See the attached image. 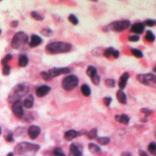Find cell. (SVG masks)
Instances as JSON below:
<instances>
[{
  "label": "cell",
  "mask_w": 156,
  "mask_h": 156,
  "mask_svg": "<svg viewBox=\"0 0 156 156\" xmlns=\"http://www.w3.org/2000/svg\"><path fill=\"white\" fill-rule=\"evenodd\" d=\"M116 97L118 101L122 104H126L127 103V97L126 93L122 90H119L117 92Z\"/></svg>",
  "instance_id": "cell-17"
},
{
  "label": "cell",
  "mask_w": 156,
  "mask_h": 156,
  "mask_svg": "<svg viewBox=\"0 0 156 156\" xmlns=\"http://www.w3.org/2000/svg\"><path fill=\"white\" fill-rule=\"evenodd\" d=\"M89 150L92 153L95 155L100 154L101 152V149L100 146L96 144L91 143L88 145Z\"/></svg>",
  "instance_id": "cell-20"
},
{
  "label": "cell",
  "mask_w": 156,
  "mask_h": 156,
  "mask_svg": "<svg viewBox=\"0 0 156 156\" xmlns=\"http://www.w3.org/2000/svg\"><path fill=\"white\" fill-rule=\"evenodd\" d=\"M51 88L49 86L47 85H42L37 88L36 90V95L40 98H42L46 96L50 91Z\"/></svg>",
  "instance_id": "cell-12"
},
{
  "label": "cell",
  "mask_w": 156,
  "mask_h": 156,
  "mask_svg": "<svg viewBox=\"0 0 156 156\" xmlns=\"http://www.w3.org/2000/svg\"><path fill=\"white\" fill-rule=\"evenodd\" d=\"M136 78L143 84L156 87V75L155 74L150 73L139 74L137 75Z\"/></svg>",
  "instance_id": "cell-7"
},
{
  "label": "cell",
  "mask_w": 156,
  "mask_h": 156,
  "mask_svg": "<svg viewBox=\"0 0 156 156\" xmlns=\"http://www.w3.org/2000/svg\"><path fill=\"white\" fill-rule=\"evenodd\" d=\"M1 29H0V35H1Z\"/></svg>",
  "instance_id": "cell-55"
},
{
  "label": "cell",
  "mask_w": 156,
  "mask_h": 156,
  "mask_svg": "<svg viewBox=\"0 0 156 156\" xmlns=\"http://www.w3.org/2000/svg\"><path fill=\"white\" fill-rule=\"evenodd\" d=\"M70 152L71 156H81L82 152L77 145L73 143L70 146Z\"/></svg>",
  "instance_id": "cell-15"
},
{
  "label": "cell",
  "mask_w": 156,
  "mask_h": 156,
  "mask_svg": "<svg viewBox=\"0 0 156 156\" xmlns=\"http://www.w3.org/2000/svg\"><path fill=\"white\" fill-rule=\"evenodd\" d=\"M130 25L131 21L128 20H117L112 22L107 26H105L102 30L105 32L110 30L116 32H121L129 28Z\"/></svg>",
  "instance_id": "cell-4"
},
{
  "label": "cell",
  "mask_w": 156,
  "mask_h": 156,
  "mask_svg": "<svg viewBox=\"0 0 156 156\" xmlns=\"http://www.w3.org/2000/svg\"><path fill=\"white\" fill-rule=\"evenodd\" d=\"M104 84L106 87L110 88H114L115 87L116 83L115 80L113 79H107L104 81Z\"/></svg>",
  "instance_id": "cell-31"
},
{
  "label": "cell",
  "mask_w": 156,
  "mask_h": 156,
  "mask_svg": "<svg viewBox=\"0 0 156 156\" xmlns=\"http://www.w3.org/2000/svg\"><path fill=\"white\" fill-rule=\"evenodd\" d=\"M81 92L85 97L90 96L91 94V90L90 87L87 84L82 85L80 88Z\"/></svg>",
  "instance_id": "cell-24"
},
{
  "label": "cell",
  "mask_w": 156,
  "mask_h": 156,
  "mask_svg": "<svg viewBox=\"0 0 156 156\" xmlns=\"http://www.w3.org/2000/svg\"><path fill=\"white\" fill-rule=\"evenodd\" d=\"M86 73L89 77L92 78L97 74V70L95 66H89L87 68Z\"/></svg>",
  "instance_id": "cell-25"
},
{
  "label": "cell",
  "mask_w": 156,
  "mask_h": 156,
  "mask_svg": "<svg viewBox=\"0 0 156 156\" xmlns=\"http://www.w3.org/2000/svg\"><path fill=\"white\" fill-rule=\"evenodd\" d=\"M140 120L142 122H147L148 121V118H147V117H145V116H144L143 118H142V119H141Z\"/></svg>",
  "instance_id": "cell-50"
},
{
  "label": "cell",
  "mask_w": 156,
  "mask_h": 156,
  "mask_svg": "<svg viewBox=\"0 0 156 156\" xmlns=\"http://www.w3.org/2000/svg\"><path fill=\"white\" fill-rule=\"evenodd\" d=\"M42 42V39L38 35H33L31 37L30 42H29V46L31 47H35L38 46Z\"/></svg>",
  "instance_id": "cell-14"
},
{
  "label": "cell",
  "mask_w": 156,
  "mask_h": 156,
  "mask_svg": "<svg viewBox=\"0 0 156 156\" xmlns=\"http://www.w3.org/2000/svg\"><path fill=\"white\" fill-rule=\"evenodd\" d=\"M40 146L28 142H23L16 145L14 148L15 154L18 156H34L38 152Z\"/></svg>",
  "instance_id": "cell-1"
},
{
  "label": "cell",
  "mask_w": 156,
  "mask_h": 156,
  "mask_svg": "<svg viewBox=\"0 0 156 156\" xmlns=\"http://www.w3.org/2000/svg\"><path fill=\"white\" fill-rule=\"evenodd\" d=\"M41 75L42 78L45 81H50L52 78V77L51 76L49 73H47V72H45V71H42V72H41Z\"/></svg>",
  "instance_id": "cell-38"
},
{
  "label": "cell",
  "mask_w": 156,
  "mask_h": 156,
  "mask_svg": "<svg viewBox=\"0 0 156 156\" xmlns=\"http://www.w3.org/2000/svg\"><path fill=\"white\" fill-rule=\"evenodd\" d=\"M28 36L23 31L19 32L14 35L11 41V46L16 50L20 49L23 46L28 42Z\"/></svg>",
  "instance_id": "cell-5"
},
{
  "label": "cell",
  "mask_w": 156,
  "mask_h": 156,
  "mask_svg": "<svg viewBox=\"0 0 156 156\" xmlns=\"http://www.w3.org/2000/svg\"><path fill=\"white\" fill-rule=\"evenodd\" d=\"M68 19L69 21L73 25H77L79 23V20L77 17L73 14H70L68 16Z\"/></svg>",
  "instance_id": "cell-34"
},
{
  "label": "cell",
  "mask_w": 156,
  "mask_h": 156,
  "mask_svg": "<svg viewBox=\"0 0 156 156\" xmlns=\"http://www.w3.org/2000/svg\"><path fill=\"white\" fill-rule=\"evenodd\" d=\"M18 24H19V22L18 20H14L10 23V26L11 27L16 28L18 27Z\"/></svg>",
  "instance_id": "cell-46"
},
{
  "label": "cell",
  "mask_w": 156,
  "mask_h": 156,
  "mask_svg": "<svg viewBox=\"0 0 156 156\" xmlns=\"http://www.w3.org/2000/svg\"><path fill=\"white\" fill-rule=\"evenodd\" d=\"M148 150L152 155L156 156V143L150 142L148 146Z\"/></svg>",
  "instance_id": "cell-27"
},
{
  "label": "cell",
  "mask_w": 156,
  "mask_h": 156,
  "mask_svg": "<svg viewBox=\"0 0 156 156\" xmlns=\"http://www.w3.org/2000/svg\"><path fill=\"white\" fill-rule=\"evenodd\" d=\"M155 137H156V135H155Z\"/></svg>",
  "instance_id": "cell-56"
},
{
  "label": "cell",
  "mask_w": 156,
  "mask_h": 156,
  "mask_svg": "<svg viewBox=\"0 0 156 156\" xmlns=\"http://www.w3.org/2000/svg\"><path fill=\"white\" fill-rule=\"evenodd\" d=\"M41 133V129L38 126L32 125L28 130V133L29 138L31 139H36Z\"/></svg>",
  "instance_id": "cell-10"
},
{
  "label": "cell",
  "mask_w": 156,
  "mask_h": 156,
  "mask_svg": "<svg viewBox=\"0 0 156 156\" xmlns=\"http://www.w3.org/2000/svg\"><path fill=\"white\" fill-rule=\"evenodd\" d=\"M98 131L96 128H93L88 133H87V137L88 138L90 139H93L95 138L97 136Z\"/></svg>",
  "instance_id": "cell-30"
},
{
  "label": "cell",
  "mask_w": 156,
  "mask_h": 156,
  "mask_svg": "<svg viewBox=\"0 0 156 156\" xmlns=\"http://www.w3.org/2000/svg\"><path fill=\"white\" fill-rule=\"evenodd\" d=\"M140 112L145 115V117H149L153 113V111L147 108H142L140 109Z\"/></svg>",
  "instance_id": "cell-40"
},
{
  "label": "cell",
  "mask_w": 156,
  "mask_h": 156,
  "mask_svg": "<svg viewBox=\"0 0 156 156\" xmlns=\"http://www.w3.org/2000/svg\"><path fill=\"white\" fill-rule=\"evenodd\" d=\"M145 26H148L149 27H152L156 26V20L152 19H147L143 23Z\"/></svg>",
  "instance_id": "cell-41"
},
{
  "label": "cell",
  "mask_w": 156,
  "mask_h": 156,
  "mask_svg": "<svg viewBox=\"0 0 156 156\" xmlns=\"http://www.w3.org/2000/svg\"><path fill=\"white\" fill-rule=\"evenodd\" d=\"M29 60L28 56L25 54H21L18 59V65L21 68H24L28 65Z\"/></svg>",
  "instance_id": "cell-21"
},
{
  "label": "cell",
  "mask_w": 156,
  "mask_h": 156,
  "mask_svg": "<svg viewBox=\"0 0 156 156\" xmlns=\"http://www.w3.org/2000/svg\"><path fill=\"white\" fill-rule=\"evenodd\" d=\"M138 153H139L140 156H149V155L145 152H144V150H139Z\"/></svg>",
  "instance_id": "cell-48"
},
{
  "label": "cell",
  "mask_w": 156,
  "mask_h": 156,
  "mask_svg": "<svg viewBox=\"0 0 156 156\" xmlns=\"http://www.w3.org/2000/svg\"><path fill=\"white\" fill-rule=\"evenodd\" d=\"M103 101L106 106L109 107L112 102V98L110 97H106L104 98Z\"/></svg>",
  "instance_id": "cell-45"
},
{
  "label": "cell",
  "mask_w": 156,
  "mask_h": 156,
  "mask_svg": "<svg viewBox=\"0 0 156 156\" xmlns=\"http://www.w3.org/2000/svg\"><path fill=\"white\" fill-rule=\"evenodd\" d=\"M7 156H14V154L13 152H9L8 153V155H7Z\"/></svg>",
  "instance_id": "cell-52"
},
{
  "label": "cell",
  "mask_w": 156,
  "mask_h": 156,
  "mask_svg": "<svg viewBox=\"0 0 156 156\" xmlns=\"http://www.w3.org/2000/svg\"><path fill=\"white\" fill-rule=\"evenodd\" d=\"M79 83V78L74 75H68L63 80L62 87L66 91H71L77 87Z\"/></svg>",
  "instance_id": "cell-6"
},
{
  "label": "cell",
  "mask_w": 156,
  "mask_h": 156,
  "mask_svg": "<svg viewBox=\"0 0 156 156\" xmlns=\"http://www.w3.org/2000/svg\"><path fill=\"white\" fill-rule=\"evenodd\" d=\"M41 35L43 36L47 37H50L53 36L54 32L53 30L49 28H44L42 29L40 31Z\"/></svg>",
  "instance_id": "cell-26"
},
{
  "label": "cell",
  "mask_w": 156,
  "mask_h": 156,
  "mask_svg": "<svg viewBox=\"0 0 156 156\" xmlns=\"http://www.w3.org/2000/svg\"><path fill=\"white\" fill-rule=\"evenodd\" d=\"M1 127H0V135L1 134Z\"/></svg>",
  "instance_id": "cell-54"
},
{
  "label": "cell",
  "mask_w": 156,
  "mask_h": 156,
  "mask_svg": "<svg viewBox=\"0 0 156 156\" xmlns=\"http://www.w3.org/2000/svg\"><path fill=\"white\" fill-rule=\"evenodd\" d=\"M129 77H130V74L127 72H125L120 76L119 82V87L120 88V90H123L125 88Z\"/></svg>",
  "instance_id": "cell-13"
},
{
  "label": "cell",
  "mask_w": 156,
  "mask_h": 156,
  "mask_svg": "<svg viewBox=\"0 0 156 156\" xmlns=\"http://www.w3.org/2000/svg\"><path fill=\"white\" fill-rule=\"evenodd\" d=\"M30 88L28 83L23 82L15 85L11 90L8 96V100L10 103L14 104L15 102L21 100L23 97L29 92Z\"/></svg>",
  "instance_id": "cell-2"
},
{
  "label": "cell",
  "mask_w": 156,
  "mask_h": 156,
  "mask_svg": "<svg viewBox=\"0 0 156 156\" xmlns=\"http://www.w3.org/2000/svg\"><path fill=\"white\" fill-rule=\"evenodd\" d=\"M71 72V70L68 67L64 68H54L48 71L51 76L52 78L56 77L62 74H68Z\"/></svg>",
  "instance_id": "cell-9"
},
{
  "label": "cell",
  "mask_w": 156,
  "mask_h": 156,
  "mask_svg": "<svg viewBox=\"0 0 156 156\" xmlns=\"http://www.w3.org/2000/svg\"><path fill=\"white\" fill-rule=\"evenodd\" d=\"M25 128L23 127H17L15 131V134L16 136H20L23 135L24 133H25Z\"/></svg>",
  "instance_id": "cell-37"
},
{
  "label": "cell",
  "mask_w": 156,
  "mask_h": 156,
  "mask_svg": "<svg viewBox=\"0 0 156 156\" xmlns=\"http://www.w3.org/2000/svg\"><path fill=\"white\" fill-rule=\"evenodd\" d=\"M54 156H66L61 149L60 148H56L53 152Z\"/></svg>",
  "instance_id": "cell-43"
},
{
  "label": "cell",
  "mask_w": 156,
  "mask_h": 156,
  "mask_svg": "<svg viewBox=\"0 0 156 156\" xmlns=\"http://www.w3.org/2000/svg\"><path fill=\"white\" fill-rule=\"evenodd\" d=\"M4 138L7 142H12L14 141V133L11 131L7 130L4 134Z\"/></svg>",
  "instance_id": "cell-22"
},
{
  "label": "cell",
  "mask_w": 156,
  "mask_h": 156,
  "mask_svg": "<svg viewBox=\"0 0 156 156\" xmlns=\"http://www.w3.org/2000/svg\"><path fill=\"white\" fill-rule=\"evenodd\" d=\"M145 39L148 42H153L156 40V36L152 31L148 30L146 31Z\"/></svg>",
  "instance_id": "cell-23"
},
{
  "label": "cell",
  "mask_w": 156,
  "mask_h": 156,
  "mask_svg": "<svg viewBox=\"0 0 156 156\" xmlns=\"http://www.w3.org/2000/svg\"><path fill=\"white\" fill-rule=\"evenodd\" d=\"M119 54H120V53H119V51L118 50H114L112 55L115 59H118L119 57Z\"/></svg>",
  "instance_id": "cell-47"
},
{
  "label": "cell",
  "mask_w": 156,
  "mask_h": 156,
  "mask_svg": "<svg viewBox=\"0 0 156 156\" xmlns=\"http://www.w3.org/2000/svg\"><path fill=\"white\" fill-rule=\"evenodd\" d=\"M13 56L11 54H7L4 58L2 59L1 61V63L2 65L5 66L8 64V62L12 59Z\"/></svg>",
  "instance_id": "cell-35"
},
{
  "label": "cell",
  "mask_w": 156,
  "mask_h": 156,
  "mask_svg": "<svg viewBox=\"0 0 156 156\" xmlns=\"http://www.w3.org/2000/svg\"><path fill=\"white\" fill-rule=\"evenodd\" d=\"M97 142L100 145H105L110 143V138L107 137H100L97 138Z\"/></svg>",
  "instance_id": "cell-29"
},
{
  "label": "cell",
  "mask_w": 156,
  "mask_h": 156,
  "mask_svg": "<svg viewBox=\"0 0 156 156\" xmlns=\"http://www.w3.org/2000/svg\"><path fill=\"white\" fill-rule=\"evenodd\" d=\"M115 119L116 121L120 123L123 124L124 125H127L130 121V118L127 115H116L115 116Z\"/></svg>",
  "instance_id": "cell-16"
},
{
  "label": "cell",
  "mask_w": 156,
  "mask_h": 156,
  "mask_svg": "<svg viewBox=\"0 0 156 156\" xmlns=\"http://www.w3.org/2000/svg\"><path fill=\"white\" fill-rule=\"evenodd\" d=\"M78 136V131L74 130H70L66 131L64 135V138L68 141L73 140Z\"/></svg>",
  "instance_id": "cell-18"
},
{
  "label": "cell",
  "mask_w": 156,
  "mask_h": 156,
  "mask_svg": "<svg viewBox=\"0 0 156 156\" xmlns=\"http://www.w3.org/2000/svg\"><path fill=\"white\" fill-rule=\"evenodd\" d=\"M121 156H133L131 153L130 152H124L121 154Z\"/></svg>",
  "instance_id": "cell-49"
},
{
  "label": "cell",
  "mask_w": 156,
  "mask_h": 156,
  "mask_svg": "<svg viewBox=\"0 0 156 156\" xmlns=\"http://www.w3.org/2000/svg\"><path fill=\"white\" fill-rule=\"evenodd\" d=\"M114 50V47H112L107 48L104 52V56L107 58H109L112 55Z\"/></svg>",
  "instance_id": "cell-33"
},
{
  "label": "cell",
  "mask_w": 156,
  "mask_h": 156,
  "mask_svg": "<svg viewBox=\"0 0 156 156\" xmlns=\"http://www.w3.org/2000/svg\"><path fill=\"white\" fill-rule=\"evenodd\" d=\"M31 16H32V17L34 18V19L36 20L42 21L44 20V17H43L42 15H40L38 12H37L35 11L31 12Z\"/></svg>",
  "instance_id": "cell-32"
},
{
  "label": "cell",
  "mask_w": 156,
  "mask_h": 156,
  "mask_svg": "<svg viewBox=\"0 0 156 156\" xmlns=\"http://www.w3.org/2000/svg\"><path fill=\"white\" fill-rule=\"evenodd\" d=\"M145 26L143 23H136L131 25L130 31L137 35H141L145 31Z\"/></svg>",
  "instance_id": "cell-11"
},
{
  "label": "cell",
  "mask_w": 156,
  "mask_h": 156,
  "mask_svg": "<svg viewBox=\"0 0 156 156\" xmlns=\"http://www.w3.org/2000/svg\"><path fill=\"white\" fill-rule=\"evenodd\" d=\"M34 96L32 95H29L24 100V106L28 109L32 108L34 106Z\"/></svg>",
  "instance_id": "cell-19"
},
{
  "label": "cell",
  "mask_w": 156,
  "mask_h": 156,
  "mask_svg": "<svg viewBox=\"0 0 156 156\" xmlns=\"http://www.w3.org/2000/svg\"><path fill=\"white\" fill-rule=\"evenodd\" d=\"M91 79L92 82L93 84L96 85H99L100 84V78L98 74H97L96 75H95L94 76L91 78Z\"/></svg>",
  "instance_id": "cell-42"
},
{
  "label": "cell",
  "mask_w": 156,
  "mask_h": 156,
  "mask_svg": "<svg viewBox=\"0 0 156 156\" xmlns=\"http://www.w3.org/2000/svg\"><path fill=\"white\" fill-rule=\"evenodd\" d=\"M23 119L24 121L26 122L30 123L34 120V116L32 113L29 112L25 116H24Z\"/></svg>",
  "instance_id": "cell-36"
},
{
  "label": "cell",
  "mask_w": 156,
  "mask_h": 156,
  "mask_svg": "<svg viewBox=\"0 0 156 156\" xmlns=\"http://www.w3.org/2000/svg\"><path fill=\"white\" fill-rule=\"evenodd\" d=\"M10 72H11V67L8 64L4 66L2 71L3 75L4 76H8L10 74Z\"/></svg>",
  "instance_id": "cell-39"
},
{
  "label": "cell",
  "mask_w": 156,
  "mask_h": 156,
  "mask_svg": "<svg viewBox=\"0 0 156 156\" xmlns=\"http://www.w3.org/2000/svg\"><path fill=\"white\" fill-rule=\"evenodd\" d=\"M12 110L16 118L20 119H23L24 115V111L23 108V102L21 100L14 103L12 107Z\"/></svg>",
  "instance_id": "cell-8"
},
{
  "label": "cell",
  "mask_w": 156,
  "mask_h": 156,
  "mask_svg": "<svg viewBox=\"0 0 156 156\" xmlns=\"http://www.w3.org/2000/svg\"><path fill=\"white\" fill-rule=\"evenodd\" d=\"M44 156H53L52 152H50V151H47V152H45L44 153Z\"/></svg>",
  "instance_id": "cell-51"
},
{
  "label": "cell",
  "mask_w": 156,
  "mask_h": 156,
  "mask_svg": "<svg viewBox=\"0 0 156 156\" xmlns=\"http://www.w3.org/2000/svg\"><path fill=\"white\" fill-rule=\"evenodd\" d=\"M131 52L134 56L138 58H142L144 56L143 53L141 51L137 48H131Z\"/></svg>",
  "instance_id": "cell-28"
},
{
  "label": "cell",
  "mask_w": 156,
  "mask_h": 156,
  "mask_svg": "<svg viewBox=\"0 0 156 156\" xmlns=\"http://www.w3.org/2000/svg\"><path fill=\"white\" fill-rule=\"evenodd\" d=\"M128 41L131 42H137L139 41L140 37L139 35H131L129 36L128 38Z\"/></svg>",
  "instance_id": "cell-44"
},
{
  "label": "cell",
  "mask_w": 156,
  "mask_h": 156,
  "mask_svg": "<svg viewBox=\"0 0 156 156\" xmlns=\"http://www.w3.org/2000/svg\"><path fill=\"white\" fill-rule=\"evenodd\" d=\"M72 45L69 43L54 42L47 44L46 49L51 54H59L68 53L72 50Z\"/></svg>",
  "instance_id": "cell-3"
},
{
  "label": "cell",
  "mask_w": 156,
  "mask_h": 156,
  "mask_svg": "<svg viewBox=\"0 0 156 156\" xmlns=\"http://www.w3.org/2000/svg\"><path fill=\"white\" fill-rule=\"evenodd\" d=\"M153 71H154V72H155L156 73V66H155V67H154V68H153Z\"/></svg>",
  "instance_id": "cell-53"
}]
</instances>
